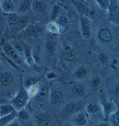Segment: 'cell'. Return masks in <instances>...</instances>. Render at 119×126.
<instances>
[{"mask_svg":"<svg viewBox=\"0 0 119 126\" xmlns=\"http://www.w3.org/2000/svg\"><path fill=\"white\" fill-rule=\"evenodd\" d=\"M110 122L113 126H119V108L109 116Z\"/></svg>","mask_w":119,"mask_h":126,"instance_id":"obj_30","label":"cell"},{"mask_svg":"<svg viewBox=\"0 0 119 126\" xmlns=\"http://www.w3.org/2000/svg\"><path fill=\"white\" fill-rule=\"evenodd\" d=\"M14 81V76L9 72H5L0 75V84L4 87L10 86Z\"/></svg>","mask_w":119,"mask_h":126,"instance_id":"obj_15","label":"cell"},{"mask_svg":"<svg viewBox=\"0 0 119 126\" xmlns=\"http://www.w3.org/2000/svg\"><path fill=\"white\" fill-rule=\"evenodd\" d=\"M24 30L29 37L35 38H38L43 32L42 27L35 24H30Z\"/></svg>","mask_w":119,"mask_h":126,"instance_id":"obj_11","label":"cell"},{"mask_svg":"<svg viewBox=\"0 0 119 126\" xmlns=\"http://www.w3.org/2000/svg\"><path fill=\"white\" fill-rule=\"evenodd\" d=\"M50 102L54 105H60L64 101V95L63 92L58 90H50L49 97Z\"/></svg>","mask_w":119,"mask_h":126,"instance_id":"obj_7","label":"cell"},{"mask_svg":"<svg viewBox=\"0 0 119 126\" xmlns=\"http://www.w3.org/2000/svg\"><path fill=\"white\" fill-rule=\"evenodd\" d=\"M83 103L80 101H72L68 103L65 109L67 115L74 116L82 110Z\"/></svg>","mask_w":119,"mask_h":126,"instance_id":"obj_8","label":"cell"},{"mask_svg":"<svg viewBox=\"0 0 119 126\" xmlns=\"http://www.w3.org/2000/svg\"><path fill=\"white\" fill-rule=\"evenodd\" d=\"M88 117L84 112H78L74 115L73 122L76 126H85L88 123Z\"/></svg>","mask_w":119,"mask_h":126,"instance_id":"obj_16","label":"cell"},{"mask_svg":"<svg viewBox=\"0 0 119 126\" xmlns=\"http://www.w3.org/2000/svg\"><path fill=\"white\" fill-rule=\"evenodd\" d=\"M17 111L12 105L11 104H2L0 105V117H3L11 113Z\"/></svg>","mask_w":119,"mask_h":126,"instance_id":"obj_25","label":"cell"},{"mask_svg":"<svg viewBox=\"0 0 119 126\" xmlns=\"http://www.w3.org/2000/svg\"><path fill=\"white\" fill-rule=\"evenodd\" d=\"M1 13H2V11H1V6H0V15H1Z\"/></svg>","mask_w":119,"mask_h":126,"instance_id":"obj_44","label":"cell"},{"mask_svg":"<svg viewBox=\"0 0 119 126\" xmlns=\"http://www.w3.org/2000/svg\"><path fill=\"white\" fill-rule=\"evenodd\" d=\"M58 36V34H54L47 32L46 37V49L47 52L50 55H53L55 52Z\"/></svg>","mask_w":119,"mask_h":126,"instance_id":"obj_5","label":"cell"},{"mask_svg":"<svg viewBox=\"0 0 119 126\" xmlns=\"http://www.w3.org/2000/svg\"><path fill=\"white\" fill-rule=\"evenodd\" d=\"M61 126H73L72 124H69V123H67V124H64L63 125H62Z\"/></svg>","mask_w":119,"mask_h":126,"instance_id":"obj_43","label":"cell"},{"mask_svg":"<svg viewBox=\"0 0 119 126\" xmlns=\"http://www.w3.org/2000/svg\"><path fill=\"white\" fill-rule=\"evenodd\" d=\"M29 99L30 96L27 90L24 86H21L17 94L11 100V104L18 112L25 108Z\"/></svg>","mask_w":119,"mask_h":126,"instance_id":"obj_1","label":"cell"},{"mask_svg":"<svg viewBox=\"0 0 119 126\" xmlns=\"http://www.w3.org/2000/svg\"><path fill=\"white\" fill-rule=\"evenodd\" d=\"M54 22L59 27L60 32L65 31L68 29V20L66 16L63 15H60L57 19L54 21Z\"/></svg>","mask_w":119,"mask_h":126,"instance_id":"obj_23","label":"cell"},{"mask_svg":"<svg viewBox=\"0 0 119 126\" xmlns=\"http://www.w3.org/2000/svg\"><path fill=\"white\" fill-rule=\"evenodd\" d=\"M30 20L26 16H20L19 20L15 26L11 29V31L14 34H18L22 31H24L28 26L30 25Z\"/></svg>","mask_w":119,"mask_h":126,"instance_id":"obj_10","label":"cell"},{"mask_svg":"<svg viewBox=\"0 0 119 126\" xmlns=\"http://www.w3.org/2000/svg\"><path fill=\"white\" fill-rule=\"evenodd\" d=\"M79 23L82 37L84 40H89L91 36V24L89 17L80 15Z\"/></svg>","mask_w":119,"mask_h":126,"instance_id":"obj_4","label":"cell"},{"mask_svg":"<svg viewBox=\"0 0 119 126\" xmlns=\"http://www.w3.org/2000/svg\"><path fill=\"white\" fill-rule=\"evenodd\" d=\"M100 105L101 107H102V110L106 119L109 117V116L113 112H115L118 108L115 102L112 101V100H110V101H107V100L102 101Z\"/></svg>","mask_w":119,"mask_h":126,"instance_id":"obj_6","label":"cell"},{"mask_svg":"<svg viewBox=\"0 0 119 126\" xmlns=\"http://www.w3.org/2000/svg\"><path fill=\"white\" fill-rule=\"evenodd\" d=\"M32 0H22L18 6V11L21 14H25L32 8Z\"/></svg>","mask_w":119,"mask_h":126,"instance_id":"obj_22","label":"cell"},{"mask_svg":"<svg viewBox=\"0 0 119 126\" xmlns=\"http://www.w3.org/2000/svg\"><path fill=\"white\" fill-rule=\"evenodd\" d=\"M40 85H41V83H39L36 85H33V86L31 87L30 88H29L28 90H27V92H28V94L30 96V97H34L35 96L36 94L38 93V91L39 90V88H40Z\"/></svg>","mask_w":119,"mask_h":126,"instance_id":"obj_36","label":"cell"},{"mask_svg":"<svg viewBox=\"0 0 119 126\" xmlns=\"http://www.w3.org/2000/svg\"><path fill=\"white\" fill-rule=\"evenodd\" d=\"M1 48L4 56L12 61L18 66L22 65L24 60L18 54L11 43L7 41H3L1 44Z\"/></svg>","mask_w":119,"mask_h":126,"instance_id":"obj_2","label":"cell"},{"mask_svg":"<svg viewBox=\"0 0 119 126\" xmlns=\"http://www.w3.org/2000/svg\"><path fill=\"white\" fill-rule=\"evenodd\" d=\"M94 126H107V124H106V123H102L96 124H95V125H94Z\"/></svg>","mask_w":119,"mask_h":126,"instance_id":"obj_42","label":"cell"},{"mask_svg":"<svg viewBox=\"0 0 119 126\" xmlns=\"http://www.w3.org/2000/svg\"><path fill=\"white\" fill-rule=\"evenodd\" d=\"M35 122L39 126H48L51 123V116L47 113H40L36 116Z\"/></svg>","mask_w":119,"mask_h":126,"instance_id":"obj_13","label":"cell"},{"mask_svg":"<svg viewBox=\"0 0 119 126\" xmlns=\"http://www.w3.org/2000/svg\"><path fill=\"white\" fill-rule=\"evenodd\" d=\"M72 93L76 98H82L85 95L86 88L82 84H77L73 86Z\"/></svg>","mask_w":119,"mask_h":126,"instance_id":"obj_20","label":"cell"},{"mask_svg":"<svg viewBox=\"0 0 119 126\" xmlns=\"http://www.w3.org/2000/svg\"><path fill=\"white\" fill-rule=\"evenodd\" d=\"M58 2V4L61 6V4H66L67 2V0H57Z\"/></svg>","mask_w":119,"mask_h":126,"instance_id":"obj_41","label":"cell"},{"mask_svg":"<svg viewBox=\"0 0 119 126\" xmlns=\"http://www.w3.org/2000/svg\"><path fill=\"white\" fill-rule=\"evenodd\" d=\"M47 30L50 33L57 34H59L60 33L59 27L54 22H50V23L47 25Z\"/></svg>","mask_w":119,"mask_h":126,"instance_id":"obj_34","label":"cell"},{"mask_svg":"<svg viewBox=\"0 0 119 126\" xmlns=\"http://www.w3.org/2000/svg\"><path fill=\"white\" fill-rule=\"evenodd\" d=\"M88 71L85 67L80 66L78 67L74 72V76L78 80H82L87 77Z\"/></svg>","mask_w":119,"mask_h":126,"instance_id":"obj_27","label":"cell"},{"mask_svg":"<svg viewBox=\"0 0 119 126\" xmlns=\"http://www.w3.org/2000/svg\"><path fill=\"white\" fill-rule=\"evenodd\" d=\"M13 1H14V0H13Z\"/></svg>","mask_w":119,"mask_h":126,"instance_id":"obj_45","label":"cell"},{"mask_svg":"<svg viewBox=\"0 0 119 126\" xmlns=\"http://www.w3.org/2000/svg\"><path fill=\"white\" fill-rule=\"evenodd\" d=\"M0 6L4 14H13L15 10V5L13 0H0Z\"/></svg>","mask_w":119,"mask_h":126,"instance_id":"obj_12","label":"cell"},{"mask_svg":"<svg viewBox=\"0 0 119 126\" xmlns=\"http://www.w3.org/2000/svg\"><path fill=\"white\" fill-rule=\"evenodd\" d=\"M6 17V21L11 29L15 26L19 20L20 16L18 15L13 13L10 14H4Z\"/></svg>","mask_w":119,"mask_h":126,"instance_id":"obj_24","label":"cell"},{"mask_svg":"<svg viewBox=\"0 0 119 126\" xmlns=\"http://www.w3.org/2000/svg\"><path fill=\"white\" fill-rule=\"evenodd\" d=\"M61 6L58 4L54 5L50 11V18L51 22H54L61 15Z\"/></svg>","mask_w":119,"mask_h":126,"instance_id":"obj_28","label":"cell"},{"mask_svg":"<svg viewBox=\"0 0 119 126\" xmlns=\"http://www.w3.org/2000/svg\"><path fill=\"white\" fill-rule=\"evenodd\" d=\"M102 110L101 105L96 103H90L86 106V111L87 113L89 114H95Z\"/></svg>","mask_w":119,"mask_h":126,"instance_id":"obj_26","label":"cell"},{"mask_svg":"<svg viewBox=\"0 0 119 126\" xmlns=\"http://www.w3.org/2000/svg\"><path fill=\"white\" fill-rule=\"evenodd\" d=\"M17 117V111L11 113L3 117H0V126H6L8 124L14 122Z\"/></svg>","mask_w":119,"mask_h":126,"instance_id":"obj_21","label":"cell"},{"mask_svg":"<svg viewBox=\"0 0 119 126\" xmlns=\"http://www.w3.org/2000/svg\"><path fill=\"white\" fill-rule=\"evenodd\" d=\"M6 126H21L19 125V124L18 123H17V122H15V121H14V122H11V123L8 124V125H6Z\"/></svg>","mask_w":119,"mask_h":126,"instance_id":"obj_40","label":"cell"},{"mask_svg":"<svg viewBox=\"0 0 119 126\" xmlns=\"http://www.w3.org/2000/svg\"><path fill=\"white\" fill-rule=\"evenodd\" d=\"M99 7L103 10L108 11L109 5H110V0H95Z\"/></svg>","mask_w":119,"mask_h":126,"instance_id":"obj_35","label":"cell"},{"mask_svg":"<svg viewBox=\"0 0 119 126\" xmlns=\"http://www.w3.org/2000/svg\"><path fill=\"white\" fill-rule=\"evenodd\" d=\"M40 83V79L34 78V77H29L26 80L24 87L27 90L31 87L36 85Z\"/></svg>","mask_w":119,"mask_h":126,"instance_id":"obj_31","label":"cell"},{"mask_svg":"<svg viewBox=\"0 0 119 126\" xmlns=\"http://www.w3.org/2000/svg\"><path fill=\"white\" fill-rule=\"evenodd\" d=\"M101 83H102V80H101L100 77L96 76L94 77L92 79V80L91 81V85L93 89L97 90L100 86Z\"/></svg>","mask_w":119,"mask_h":126,"instance_id":"obj_37","label":"cell"},{"mask_svg":"<svg viewBox=\"0 0 119 126\" xmlns=\"http://www.w3.org/2000/svg\"><path fill=\"white\" fill-rule=\"evenodd\" d=\"M31 9L36 13L43 14L46 11L47 5L43 0H36L32 2Z\"/></svg>","mask_w":119,"mask_h":126,"instance_id":"obj_18","label":"cell"},{"mask_svg":"<svg viewBox=\"0 0 119 126\" xmlns=\"http://www.w3.org/2000/svg\"><path fill=\"white\" fill-rule=\"evenodd\" d=\"M108 18L111 22L119 25V3L118 0H110Z\"/></svg>","mask_w":119,"mask_h":126,"instance_id":"obj_3","label":"cell"},{"mask_svg":"<svg viewBox=\"0 0 119 126\" xmlns=\"http://www.w3.org/2000/svg\"><path fill=\"white\" fill-rule=\"evenodd\" d=\"M63 57L67 62H74L76 58V53L73 48L70 46H66L63 52Z\"/></svg>","mask_w":119,"mask_h":126,"instance_id":"obj_19","label":"cell"},{"mask_svg":"<svg viewBox=\"0 0 119 126\" xmlns=\"http://www.w3.org/2000/svg\"><path fill=\"white\" fill-rule=\"evenodd\" d=\"M12 46L14 47L15 49L17 52L18 54L19 55L21 58L24 61V47L22 43H19V42H13V43H11Z\"/></svg>","mask_w":119,"mask_h":126,"instance_id":"obj_32","label":"cell"},{"mask_svg":"<svg viewBox=\"0 0 119 126\" xmlns=\"http://www.w3.org/2000/svg\"><path fill=\"white\" fill-rule=\"evenodd\" d=\"M17 117L19 120L24 121V122H27L30 119L31 116L29 113L24 109L17 112Z\"/></svg>","mask_w":119,"mask_h":126,"instance_id":"obj_29","label":"cell"},{"mask_svg":"<svg viewBox=\"0 0 119 126\" xmlns=\"http://www.w3.org/2000/svg\"><path fill=\"white\" fill-rule=\"evenodd\" d=\"M57 76L56 74L54 72H49L47 75V77L48 79H50V80L55 79L57 77Z\"/></svg>","mask_w":119,"mask_h":126,"instance_id":"obj_39","label":"cell"},{"mask_svg":"<svg viewBox=\"0 0 119 126\" xmlns=\"http://www.w3.org/2000/svg\"><path fill=\"white\" fill-rule=\"evenodd\" d=\"M22 43L23 47H24V60L26 61V63H27L29 65H33L35 62V59L32 55V51H31L30 48L24 42L22 41Z\"/></svg>","mask_w":119,"mask_h":126,"instance_id":"obj_17","label":"cell"},{"mask_svg":"<svg viewBox=\"0 0 119 126\" xmlns=\"http://www.w3.org/2000/svg\"><path fill=\"white\" fill-rule=\"evenodd\" d=\"M97 61L101 65L106 66L109 63V58L106 54L101 52L97 56Z\"/></svg>","mask_w":119,"mask_h":126,"instance_id":"obj_33","label":"cell"},{"mask_svg":"<svg viewBox=\"0 0 119 126\" xmlns=\"http://www.w3.org/2000/svg\"><path fill=\"white\" fill-rule=\"evenodd\" d=\"M50 89L46 84H41L38 91V93L36 95V98L40 103L43 102L47 98L49 97Z\"/></svg>","mask_w":119,"mask_h":126,"instance_id":"obj_14","label":"cell"},{"mask_svg":"<svg viewBox=\"0 0 119 126\" xmlns=\"http://www.w3.org/2000/svg\"><path fill=\"white\" fill-rule=\"evenodd\" d=\"M113 94L119 98V83L116 84L114 87Z\"/></svg>","mask_w":119,"mask_h":126,"instance_id":"obj_38","label":"cell"},{"mask_svg":"<svg viewBox=\"0 0 119 126\" xmlns=\"http://www.w3.org/2000/svg\"><path fill=\"white\" fill-rule=\"evenodd\" d=\"M114 35L113 32L108 27L101 29L98 33V38L103 43L109 44L113 41Z\"/></svg>","mask_w":119,"mask_h":126,"instance_id":"obj_9","label":"cell"}]
</instances>
